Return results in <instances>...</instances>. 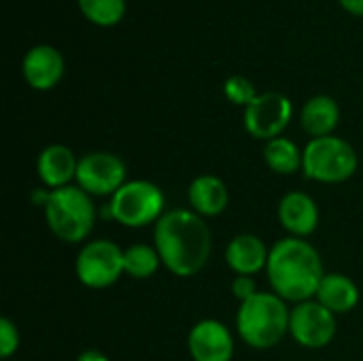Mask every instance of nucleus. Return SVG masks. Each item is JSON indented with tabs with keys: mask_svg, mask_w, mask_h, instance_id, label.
<instances>
[{
	"mask_svg": "<svg viewBox=\"0 0 363 361\" xmlns=\"http://www.w3.org/2000/svg\"><path fill=\"white\" fill-rule=\"evenodd\" d=\"M125 164L108 151H91L79 157L77 185L89 196H113L125 183Z\"/></svg>",
	"mask_w": 363,
	"mask_h": 361,
	"instance_id": "9d476101",
	"label": "nucleus"
},
{
	"mask_svg": "<svg viewBox=\"0 0 363 361\" xmlns=\"http://www.w3.org/2000/svg\"><path fill=\"white\" fill-rule=\"evenodd\" d=\"M340 6L349 13V15H355V17H363V0H338Z\"/></svg>",
	"mask_w": 363,
	"mask_h": 361,
	"instance_id": "393cba45",
	"label": "nucleus"
},
{
	"mask_svg": "<svg viewBox=\"0 0 363 361\" xmlns=\"http://www.w3.org/2000/svg\"><path fill=\"white\" fill-rule=\"evenodd\" d=\"M187 349L194 361H232L236 345L228 326L217 319H202L189 330Z\"/></svg>",
	"mask_w": 363,
	"mask_h": 361,
	"instance_id": "9b49d317",
	"label": "nucleus"
},
{
	"mask_svg": "<svg viewBox=\"0 0 363 361\" xmlns=\"http://www.w3.org/2000/svg\"><path fill=\"white\" fill-rule=\"evenodd\" d=\"M77 361H111L104 353H100V351H94V349H89V351H83Z\"/></svg>",
	"mask_w": 363,
	"mask_h": 361,
	"instance_id": "a878e982",
	"label": "nucleus"
},
{
	"mask_svg": "<svg viewBox=\"0 0 363 361\" xmlns=\"http://www.w3.org/2000/svg\"><path fill=\"white\" fill-rule=\"evenodd\" d=\"M153 247L164 268L179 279H189L208 264L213 236L204 217L191 209H172L155 223Z\"/></svg>",
	"mask_w": 363,
	"mask_h": 361,
	"instance_id": "f257e3e1",
	"label": "nucleus"
},
{
	"mask_svg": "<svg viewBox=\"0 0 363 361\" xmlns=\"http://www.w3.org/2000/svg\"><path fill=\"white\" fill-rule=\"evenodd\" d=\"M279 221L294 238H308L319 228V206L304 191H289L279 202Z\"/></svg>",
	"mask_w": 363,
	"mask_h": 361,
	"instance_id": "ddd939ff",
	"label": "nucleus"
},
{
	"mask_svg": "<svg viewBox=\"0 0 363 361\" xmlns=\"http://www.w3.org/2000/svg\"><path fill=\"white\" fill-rule=\"evenodd\" d=\"M81 15L100 28H113L125 17V0H77Z\"/></svg>",
	"mask_w": 363,
	"mask_h": 361,
	"instance_id": "412c9836",
	"label": "nucleus"
},
{
	"mask_svg": "<svg viewBox=\"0 0 363 361\" xmlns=\"http://www.w3.org/2000/svg\"><path fill=\"white\" fill-rule=\"evenodd\" d=\"M340 123V104L332 96H313L300 111V126L313 138L332 136Z\"/></svg>",
	"mask_w": 363,
	"mask_h": 361,
	"instance_id": "f3484780",
	"label": "nucleus"
},
{
	"mask_svg": "<svg viewBox=\"0 0 363 361\" xmlns=\"http://www.w3.org/2000/svg\"><path fill=\"white\" fill-rule=\"evenodd\" d=\"M43 213L51 234L68 245L83 243L91 234L96 223L94 200L79 185L51 189Z\"/></svg>",
	"mask_w": 363,
	"mask_h": 361,
	"instance_id": "20e7f679",
	"label": "nucleus"
},
{
	"mask_svg": "<svg viewBox=\"0 0 363 361\" xmlns=\"http://www.w3.org/2000/svg\"><path fill=\"white\" fill-rule=\"evenodd\" d=\"M19 340L21 338H19L17 326L9 317H2L0 319V357L11 360L19 349Z\"/></svg>",
	"mask_w": 363,
	"mask_h": 361,
	"instance_id": "5701e85b",
	"label": "nucleus"
},
{
	"mask_svg": "<svg viewBox=\"0 0 363 361\" xmlns=\"http://www.w3.org/2000/svg\"><path fill=\"white\" fill-rule=\"evenodd\" d=\"M187 200L200 217H217L230 204L228 185L215 174H200L187 187Z\"/></svg>",
	"mask_w": 363,
	"mask_h": 361,
	"instance_id": "dca6fc26",
	"label": "nucleus"
},
{
	"mask_svg": "<svg viewBox=\"0 0 363 361\" xmlns=\"http://www.w3.org/2000/svg\"><path fill=\"white\" fill-rule=\"evenodd\" d=\"M162 266L160 253L153 245H132L123 249V272L136 281L151 279Z\"/></svg>",
	"mask_w": 363,
	"mask_h": 361,
	"instance_id": "aec40b11",
	"label": "nucleus"
},
{
	"mask_svg": "<svg viewBox=\"0 0 363 361\" xmlns=\"http://www.w3.org/2000/svg\"><path fill=\"white\" fill-rule=\"evenodd\" d=\"M270 249L255 234H238L225 247V264L234 274L253 277L268 266Z\"/></svg>",
	"mask_w": 363,
	"mask_h": 361,
	"instance_id": "2eb2a0df",
	"label": "nucleus"
},
{
	"mask_svg": "<svg viewBox=\"0 0 363 361\" xmlns=\"http://www.w3.org/2000/svg\"><path fill=\"white\" fill-rule=\"evenodd\" d=\"M166 198L160 185L147 179L125 181L106 204V217L123 228H147L164 217Z\"/></svg>",
	"mask_w": 363,
	"mask_h": 361,
	"instance_id": "39448f33",
	"label": "nucleus"
},
{
	"mask_svg": "<svg viewBox=\"0 0 363 361\" xmlns=\"http://www.w3.org/2000/svg\"><path fill=\"white\" fill-rule=\"evenodd\" d=\"M257 294V283L253 277H245V274H236L232 281V296L242 304L249 298H253Z\"/></svg>",
	"mask_w": 363,
	"mask_h": 361,
	"instance_id": "b1692460",
	"label": "nucleus"
},
{
	"mask_svg": "<svg viewBox=\"0 0 363 361\" xmlns=\"http://www.w3.org/2000/svg\"><path fill=\"white\" fill-rule=\"evenodd\" d=\"M264 162L266 166L277 172V174H296L302 170V162H304V151L289 138L279 136L266 143L264 147Z\"/></svg>",
	"mask_w": 363,
	"mask_h": 361,
	"instance_id": "6ab92c4d",
	"label": "nucleus"
},
{
	"mask_svg": "<svg viewBox=\"0 0 363 361\" xmlns=\"http://www.w3.org/2000/svg\"><path fill=\"white\" fill-rule=\"evenodd\" d=\"M64 70H66L64 55L51 45H34L32 49H28L21 62L23 79L36 91L53 89L62 81Z\"/></svg>",
	"mask_w": 363,
	"mask_h": 361,
	"instance_id": "f8f14e48",
	"label": "nucleus"
},
{
	"mask_svg": "<svg viewBox=\"0 0 363 361\" xmlns=\"http://www.w3.org/2000/svg\"><path fill=\"white\" fill-rule=\"evenodd\" d=\"M223 94H225V98H228L232 104L245 106V109L259 96L257 89H255V85H253L247 77H242V74H232V77H228L225 83H223Z\"/></svg>",
	"mask_w": 363,
	"mask_h": 361,
	"instance_id": "4be33fe9",
	"label": "nucleus"
},
{
	"mask_svg": "<svg viewBox=\"0 0 363 361\" xmlns=\"http://www.w3.org/2000/svg\"><path fill=\"white\" fill-rule=\"evenodd\" d=\"M315 300L321 302L336 317L347 315L359 304V287L351 277L340 274V272H332V274L323 277Z\"/></svg>",
	"mask_w": 363,
	"mask_h": 361,
	"instance_id": "a211bd4d",
	"label": "nucleus"
},
{
	"mask_svg": "<svg viewBox=\"0 0 363 361\" xmlns=\"http://www.w3.org/2000/svg\"><path fill=\"white\" fill-rule=\"evenodd\" d=\"M302 151V172L315 183H345L357 172L359 166L357 151L353 149V145L334 134L323 138H311V143Z\"/></svg>",
	"mask_w": 363,
	"mask_h": 361,
	"instance_id": "423d86ee",
	"label": "nucleus"
},
{
	"mask_svg": "<svg viewBox=\"0 0 363 361\" xmlns=\"http://www.w3.org/2000/svg\"><path fill=\"white\" fill-rule=\"evenodd\" d=\"M294 117V104L285 94L279 91H266L259 94L242 115L245 130L259 140H272L283 136L289 121Z\"/></svg>",
	"mask_w": 363,
	"mask_h": 361,
	"instance_id": "6e6552de",
	"label": "nucleus"
},
{
	"mask_svg": "<svg viewBox=\"0 0 363 361\" xmlns=\"http://www.w3.org/2000/svg\"><path fill=\"white\" fill-rule=\"evenodd\" d=\"M289 317L291 311L281 296L274 291H257L238 309V336L251 349H272L289 334Z\"/></svg>",
	"mask_w": 363,
	"mask_h": 361,
	"instance_id": "7ed1b4c3",
	"label": "nucleus"
},
{
	"mask_svg": "<svg viewBox=\"0 0 363 361\" xmlns=\"http://www.w3.org/2000/svg\"><path fill=\"white\" fill-rule=\"evenodd\" d=\"M266 274L277 296L300 304L315 300L325 270L319 251L306 238L287 236L272 245Z\"/></svg>",
	"mask_w": 363,
	"mask_h": 361,
	"instance_id": "f03ea898",
	"label": "nucleus"
},
{
	"mask_svg": "<svg viewBox=\"0 0 363 361\" xmlns=\"http://www.w3.org/2000/svg\"><path fill=\"white\" fill-rule=\"evenodd\" d=\"M338 332V321L332 311H328L317 300L300 302L291 309L289 334L304 349L328 347Z\"/></svg>",
	"mask_w": 363,
	"mask_h": 361,
	"instance_id": "1a4fd4ad",
	"label": "nucleus"
},
{
	"mask_svg": "<svg viewBox=\"0 0 363 361\" xmlns=\"http://www.w3.org/2000/svg\"><path fill=\"white\" fill-rule=\"evenodd\" d=\"M77 155L72 153L70 147L60 143L45 147L36 160V172L45 189H62L72 185V181L77 179Z\"/></svg>",
	"mask_w": 363,
	"mask_h": 361,
	"instance_id": "4468645a",
	"label": "nucleus"
},
{
	"mask_svg": "<svg viewBox=\"0 0 363 361\" xmlns=\"http://www.w3.org/2000/svg\"><path fill=\"white\" fill-rule=\"evenodd\" d=\"M74 274L81 285L89 289H106L119 281L123 272V249L108 240L98 238L89 240L81 247L77 262H74Z\"/></svg>",
	"mask_w": 363,
	"mask_h": 361,
	"instance_id": "0eeeda50",
	"label": "nucleus"
}]
</instances>
